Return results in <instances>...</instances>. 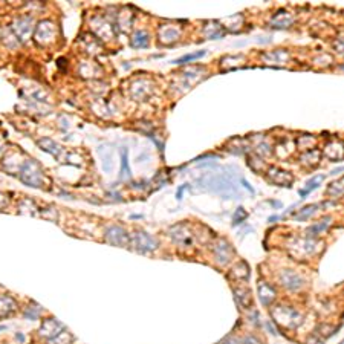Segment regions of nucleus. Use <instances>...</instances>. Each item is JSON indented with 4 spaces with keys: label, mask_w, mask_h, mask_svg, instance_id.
Returning a JSON list of instances; mask_svg holds the SVG:
<instances>
[{
    "label": "nucleus",
    "mask_w": 344,
    "mask_h": 344,
    "mask_svg": "<svg viewBox=\"0 0 344 344\" xmlns=\"http://www.w3.org/2000/svg\"><path fill=\"white\" fill-rule=\"evenodd\" d=\"M198 184L201 188L208 190L211 193L220 195L225 199L240 196V191H239L236 181L228 173H210V175L201 178Z\"/></svg>",
    "instance_id": "obj_1"
},
{
    "label": "nucleus",
    "mask_w": 344,
    "mask_h": 344,
    "mask_svg": "<svg viewBox=\"0 0 344 344\" xmlns=\"http://www.w3.org/2000/svg\"><path fill=\"white\" fill-rule=\"evenodd\" d=\"M20 179L25 184H28L29 187H35L37 188V187H42L43 179H45V175H43L42 168L37 165V162L28 161L23 165L22 171H20Z\"/></svg>",
    "instance_id": "obj_2"
},
{
    "label": "nucleus",
    "mask_w": 344,
    "mask_h": 344,
    "mask_svg": "<svg viewBox=\"0 0 344 344\" xmlns=\"http://www.w3.org/2000/svg\"><path fill=\"white\" fill-rule=\"evenodd\" d=\"M129 243H132L133 249H136L138 252H148V251L156 249V246H158V242L155 240V237H151L145 231H135V234L130 237Z\"/></svg>",
    "instance_id": "obj_3"
},
{
    "label": "nucleus",
    "mask_w": 344,
    "mask_h": 344,
    "mask_svg": "<svg viewBox=\"0 0 344 344\" xmlns=\"http://www.w3.org/2000/svg\"><path fill=\"white\" fill-rule=\"evenodd\" d=\"M273 317H274L279 323H282V324H285V326H288V327H295V326H298V324L301 323V318H300V315H298L295 311L282 308V306H280V308H277V309L273 311Z\"/></svg>",
    "instance_id": "obj_4"
},
{
    "label": "nucleus",
    "mask_w": 344,
    "mask_h": 344,
    "mask_svg": "<svg viewBox=\"0 0 344 344\" xmlns=\"http://www.w3.org/2000/svg\"><path fill=\"white\" fill-rule=\"evenodd\" d=\"M106 240L115 246H126L129 245V240L130 237L127 236V233L124 231V229L121 226H110L107 228V231H106Z\"/></svg>",
    "instance_id": "obj_5"
},
{
    "label": "nucleus",
    "mask_w": 344,
    "mask_h": 344,
    "mask_svg": "<svg viewBox=\"0 0 344 344\" xmlns=\"http://www.w3.org/2000/svg\"><path fill=\"white\" fill-rule=\"evenodd\" d=\"M266 179L270 181L271 184H276L279 187H291L292 182H294V176L291 173H288L285 170H280V168H276V167L270 168Z\"/></svg>",
    "instance_id": "obj_6"
},
{
    "label": "nucleus",
    "mask_w": 344,
    "mask_h": 344,
    "mask_svg": "<svg viewBox=\"0 0 344 344\" xmlns=\"http://www.w3.org/2000/svg\"><path fill=\"white\" fill-rule=\"evenodd\" d=\"M170 237L176 242V243H181V245H191L193 243V236H191V233L188 231V228L182 223L173 226L170 229Z\"/></svg>",
    "instance_id": "obj_7"
},
{
    "label": "nucleus",
    "mask_w": 344,
    "mask_h": 344,
    "mask_svg": "<svg viewBox=\"0 0 344 344\" xmlns=\"http://www.w3.org/2000/svg\"><path fill=\"white\" fill-rule=\"evenodd\" d=\"M280 282H282V285L285 288H288L291 291L300 289L303 286V279L298 274H295L294 271H289V270L280 273Z\"/></svg>",
    "instance_id": "obj_8"
},
{
    "label": "nucleus",
    "mask_w": 344,
    "mask_h": 344,
    "mask_svg": "<svg viewBox=\"0 0 344 344\" xmlns=\"http://www.w3.org/2000/svg\"><path fill=\"white\" fill-rule=\"evenodd\" d=\"M63 329H64V326H63L60 321H57L55 318H49V320H46V321L42 324L40 335H42V336H46V338H49V339H52V338H55L58 333H61Z\"/></svg>",
    "instance_id": "obj_9"
},
{
    "label": "nucleus",
    "mask_w": 344,
    "mask_h": 344,
    "mask_svg": "<svg viewBox=\"0 0 344 344\" xmlns=\"http://www.w3.org/2000/svg\"><path fill=\"white\" fill-rule=\"evenodd\" d=\"M54 37V25L51 22H42L37 26V42L48 43Z\"/></svg>",
    "instance_id": "obj_10"
},
{
    "label": "nucleus",
    "mask_w": 344,
    "mask_h": 344,
    "mask_svg": "<svg viewBox=\"0 0 344 344\" xmlns=\"http://www.w3.org/2000/svg\"><path fill=\"white\" fill-rule=\"evenodd\" d=\"M259 298H260V301H262L265 306H270V304L274 301V298H276V291H274V288H271V285H268V283L262 282V283L259 285Z\"/></svg>",
    "instance_id": "obj_11"
},
{
    "label": "nucleus",
    "mask_w": 344,
    "mask_h": 344,
    "mask_svg": "<svg viewBox=\"0 0 344 344\" xmlns=\"http://www.w3.org/2000/svg\"><path fill=\"white\" fill-rule=\"evenodd\" d=\"M233 255V249L231 246H229L226 242H220L217 246H216V259L219 263H226L229 260V257Z\"/></svg>",
    "instance_id": "obj_12"
},
{
    "label": "nucleus",
    "mask_w": 344,
    "mask_h": 344,
    "mask_svg": "<svg viewBox=\"0 0 344 344\" xmlns=\"http://www.w3.org/2000/svg\"><path fill=\"white\" fill-rule=\"evenodd\" d=\"M16 311V301L8 295H0V317H7Z\"/></svg>",
    "instance_id": "obj_13"
},
{
    "label": "nucleus",
    "mask_w": 344,
    "mask_h": 344,
    "mask_svg": "<svg viewBox=\"0 0 344 344\" xmlns=\"http://www.w3.org/2000/svg\"><path fill=\"white\" fill-rule=\"evenodd\" d=\"M38 145H40L45 151L51 153L52 156H58V155H60V151L63 150L57 142H54V141L49 139V138H42L40 141H38Z\"/></svg>",
    "instance_id": "obj_14"
},
{
    "label": "nucleus",
    "mask_w": 344,
    "mask_h": 344,
    "mask_svg": "<svg viewBox=\"0 0 344 344\" xmlns=\"http://www.w3.org/2000/svg\"><path fill=\"white\" fill-rule=\"evenodd\" d=\"M324 176L323 175H318V176H314L312 179H309L308 182H306V188L304 190H300V196L301 198H306V195H309L311 191H314L315 188H318V185L323 182Z\"/></svg>",
    "instance_id": "obj_15"
},
{
    "label": "nucleus",
    "mask_w": 344,
    "mask_h": 344,
    "mask_svg": "<svg viewBox=\"0 0 344 344\" xmlns=\"http://www.w3.org/2000/svg\"><path fill=\"white\" fill-rule=\"evenodd\" d=\"M132 46L133 48H145L148 46V34L145 31H136L132 38Z\"/></svg>",
    "instance_id": "obj_16"
},
{
    "label": "nucleus",
    "mask_w": 344,
    "mask_h": 344,
    "mask_svg": "<svg viewBox=\"0 0 344 344\" xmlns=\"http://www.w3.org/2000/svg\"><path fill=\"white\" fill-rule=\"evenodd\" d=\"M132 176L130 167H129V150L124 147L121 151V179H129Z\"/></svg>",
    "instance_id": "obj_17"
},
{
    "label": "nucleus",
    "mask_w": 344,
    "mask_h": 344,
    "mask_svg": "<svg viewBox=\"0 0 344 344\" xmlns=\"http://www.w3.org/2000/svg\"><path fill=\"white\" fill-rule=\"evenodd\" d=\"M98 153L101 155V158H103V168L106 170V171H110L112 168H113V158H112V150L110 148H107V153H104L103 151V148L100 147L98 148Z\"/></svg>",
    "instance_id": "obj_18"
},
{
    "label": "nucleus",
    "mask_w": 344,
    "mask_h": 344,
    "mask_svg": "<svg viewBox=\"0 0 344 344\" xmlns=\"http://www.w3.org/2000/svg\"><path fill=\"white\" fill-rule=\"evenodd\" d=\"M317 208H320V205L318 204H312V205H308V207H304L297 216H295V219L297 220H306L308 217H311L315 211H317Z\"/></svg>",
    "instance_id": "obj_19"
},
{
    "label": "nucleus",
    "mask_w": 344,
    "mask_h": 344,
    "mask_svg": "<svg viewBox=\"0 0 344 344\" xmlns=\"http://www.w3.org/2000/svg\"><path fill=\"white\" fill-rule=\"evenodd\" d=\"M225 344H262V341L257 339L255 336H246V338H231L225 341Z\"/></svg>",
    "instance_id": "obj_20"
},
{
    "label": "nucleus",
    "mask_w": 344,
    "mask_h": 344,
    "mask_svg": "<svg viewBox=\"0 0 344 344\" xmlns=\"http://www.w3.org/2000/svg\"><path fill=\"white\" fill-rule=\"evenodd\" d=\"M205 55V51H199V52H195V54H188V55H184L178 60H175L173 63L175 64H184V63H188L191 60H198V58H202Z\"/></svg>",
    "instance_id": "obj_21"
},
{
    "label": "nucleus",
    "mask_w": 344,
    "mask_h": 344,
    "mask_svg": "<svg viewBox=\"0 0 344 344\" xmlns=\"http://www.w3.org/2000/svg\"><path fill=\"white\" fill-rule=\"evenodd\" d=\"M246 217H248L246 210H245L243 207H239V208L236 210V213H234V217H233V225H239V223L245 222V220H246Z\"/></svg>",
    "instance_id": "obj_22"
},
{
    "label": "nucleus",
    "mask_w": 344,
    "mask_h": 344,
    "mask_svg": "<svg viewBox=\"0 0 344 344\" xmlns=\"http://www.w3.org/2000/svg\"><path fill=\"white\" fill-rule=\"evenodd\" d=\"M341 184H342L341 181H338L335 184H330V187L327 190V195H332L333 198H339L342 195V185Z\"/></svg>",
    "instance_id": "obj_23"
},
{
    "label": "nucleus",
    "mask_w": 344,
    "mask_h": 344,
    "mask_svg": "<svg viewBox=\"0 0 344 344\" xmlns=\"http://www.w3.org/2000/svg\"><path fill=\"white\" fill-rule=\"evenodd\" d=\"M327 220H329V219H326V220H324V222H321V223L312 225V226L308 229L309 236H315V234H320L321 231H324V229L327 228Z\"/></svg>",
    "instance_id": "obj_24"
},
{
    "label": "nucleus",
    "mask_w": 344,
    "mask_h": 344,
    "mask_svg": "<svg viewBox=\"0 0 344 344\" xmlns=\"http://www.w3.org/2000/svg\"><path fill=\"white\" fill-rule=\"evenodd\" d=\"M7 204H8V199H7L2 193H0V210L5 208V207H7Z\"/></svg>",
    "instance_id": "obj_25"
},
{
    "label": "nucleus",
    "mask_w": 344,
    "mask_h": 344,
    "mask_svg": "<svg viewBox=\"0 0 344 344\" xmlns=\"http://www.w3.org/2000/svg\"><path fill=\"white\" fill-rule=\"evenodd\" d=\"M242 184H243V187H245V188H248L249 193H254V188H252V187H251V185H249L245 179H242Z\"/></svg>",
    "instance_id": "obj_26"
},
{
    "label": "nucleus",
    "mask_w": 344,
    "mask_h": 344,
    "mask_svg": "<svg viewBox=\"0 0 344 344\" xmlns=\"http://www.w3.org/2000/svg\"><path fill=\"white\" fill-rule=\"evenodd\" d=\"M185 188H187V185H182V187L178 190V195H176V198H178V199H181V198H182V193H184V190H185Z\"/></svg>",
    "instance_id": "obj_27"
},
{
    "label": "nucleus",
    "mask_w": 344,
    "mask_h": 344,
    "mask_svg": "<svg viewBox=\"0 0 344 344\" xmlns=\"http://www.w3.org/2000/svg\"><path fill=\"white\" fill-rule=\"evenodd\" d=\"M279 217L277 216H273V217H270V222H274V220H277Z\"/></svg>",
    "instance_id": "obj_28"
}]
</instances>
